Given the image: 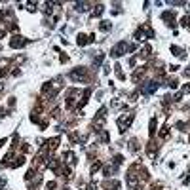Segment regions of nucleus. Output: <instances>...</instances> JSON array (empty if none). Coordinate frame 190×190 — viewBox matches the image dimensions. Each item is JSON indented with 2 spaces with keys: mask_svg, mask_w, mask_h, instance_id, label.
<instances>
[{
  "mask_svg": "<svg viewBox=\"0 0 190 190\" xmlns=\"http://www.w3.org/2000/svg\"><path fill=\"white\" fill-rule=\"evenodd\" d=\"M158 90V84L156 82H144L143 84V88H141V91H143V93H154V91Z\"/></svg>",
  "mask_w": 190,
  "mask_h": 190,
  "instance_id": "f257e3e1",
  "label": "nucleus"
},
{
  "mask_svg": "<svg viewBox=\"0 0 190 190\" xmlns=\"http://www.w3.org/2000/svg\"><path fill=\"white\" fill-rule=\"evenodd\" d=\"M131 120H133V114H127V118H126V116H124V118H120L118 120L120 131H126V129L129 127V124H131Z\"/></svg>",
  "mask_w": 190,
  "mask_h": 190,
  "instance_id": "f03ea898",
  "label": "nucleus"
},
{
  "mask_svg": "<svg viewBox=\"0 0 190 190\" xmlns=\"http://www.w3.org/2000/svg\"><path fill=\"white\" fill-rule=\"evenodd\" d=\"M70 78L72 80H84V78H86V68L80 67V68H76V70H72L70 72Z\"/></svg>",
  "mask_w": 190,
  "mask_h": 190,
  "instance_id": "7ed1b4c3",
  "label": "nucleus"
},
{
  "mask_svg": "<svg viewBox=\"0 0 190 190\" xmlns=\"http://www.w3.org/2000/svg\"><path fill=\"white\" fill-rule=\"evenodd\" d=\"M127 184H129V188H135L137 186V175L133 171L127 173Z\"/></svg>",
  "mask_w": 190,
  "mask_h": 190,
  "instance_id": "20e7f679",
  "label": "nucleus"
},
{
  "mask_svg": "<svg viewBox=\"0 0 190 190\" xmlns=\"http://www.w3.org/2000/svg\"><path fill=\"white\" fill-rule=\"evenodd\" d=\"M10 44H11V48H23L25 46V40H21V36H15Z\"/></svg>",
  "mask_w": 190,
  "mask_h": 190,
  "instance_id": "39448f33",
  "label": "nucleus"
},
{
  "mask_svg": "<svg viewBox=\"0 0 190 190\" xmlns=\"http://www.w3.org/2000/svg\"><path fill=\"white\" fill-rule=\"evenodd\" d=\"M181 25L183 27H190V15H184V17L181 19Z\"/></svg>",
  "mask_w": 190,
  "mask_h": 190,
  "instance_id": "423d86ee",
  "label": "nucleus"
},
{
  "mask_svg": "<svg viewBox=\"0 0 190 190\" xmlns=\"http://www.w3.org/2000/svg\"><path fill=\"white\" fill-rule=\"evenodd\" d=\"M103 11H105V8H103V6H101V4H99V6H97V10H93V15H97V17H99V15L103 14Z\"/></svg>",
  "mask_w": 190,
  "mask_h": 190,
  "instance_id": "0eeeda50",
  "label": "nucleus"
},
{
  "mask_svg": "<svg viewBox=\"0 0 190 190\" xmlns=\"http://www.w3.org/2000/svg\"><path fill=\"white\" fill-rule=\"evenodd\" d=\"M154 133H156V120L152 118L150 120V135H154Z\"/></svg>",
  "mask_w": 190,
  "mask_h": 190,
  "instance_id": "6e6552de",
  "label": "nucleus"
},
{
  "mask_svg": "<svg viewBox=\"0 0 190 190\" xmlns=\"http://www.w3.org/2000/svg\"><path fill=\"white\" fill-rule=\"evenodd\" d=\"M86 42H88V40H86V36H84V34H80V36H78V46H84Z\"/></svg>",
  "mask_w": 190,
  "mask_h": 190,
  "instance_id": "1a4fd4ad",
  "label": "nucleus"
},
{
  "mask_svg": "<svg viewBox=\"0 0 190 190\" xmlns=\"http://www.w3.org/2000/svg\"><path fill=\"white\" fill-rule=\"evenodd\" d=\"M108 29H110V23H107V21L101 23V31H108Z\"/></svg>",
  "mask_w": 190,
  "mask_h": 190,
  "instance_id": "9d476101",
  "label": "nucleus"
},
{
  "mask_svg": "<svg viewBox=\"0 0 190 190\" xmlns=\"http://www.w3.org/2000/svg\"><path fill=\"white\" fill-rule=\"evenodd\" d=\"M4 34H6V32H4V31H2V29H0V36H4Z\"/></svg>",
  "mask_w": 190,
  "mask_h": 190,
  "instance_id": "9b49d317",
  "label": "nucleus"
},
{
  "mask_svg": "<svg viewBox=\"0 0 190 190\" xmlns=\"http://www.w3.org/2000/svg\"><path fill=\"white\" fill-rule=\"evenodd\" d=\"M65 190H68V188H65Z\"/></svg>",
  "mask_w": 190,
  "mask_h": 190,
  "instance_id": "f8f14e48",
  "label": "nucleus"
}]
</instances>
